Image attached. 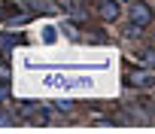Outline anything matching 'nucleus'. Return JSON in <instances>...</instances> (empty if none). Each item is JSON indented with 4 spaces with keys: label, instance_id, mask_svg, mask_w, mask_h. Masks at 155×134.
Listing matches in <instances>:
<instances>
[{
    "label": "nucleus",
    "instance_id": "obj_1",
    "mask_svg": "<svg viewBox=\"0 0 155 134\" xmlns=\"http://www.w3.org/2000/svg\"><path fill=\"white\" fill-rule=\"evenodd\" d=\"M18 119L43 125V122L49 119V116H46V104H31V101H21V104H18Z\"/></svg>",
    "mask_w": 155,
    "mask_h": 134
},
{
    "label": "nucleus",
    "instance_id": "obj_5",
    "mask_svg": "<svg viewBox=\"0 0 155 134\" xmlns=\"http://www.w3.org/2000/svg\"><path fill=\"white\" fill-rule=\"evenodd\" d=\"M15 43H21V37H9V40L0 37V55H6V49H12Z\"/></svg>",
    "mask_w": 155,
    "mask_h": 134
},
{
    "label": "nucleus",
    "instance_id": "obj_8",
    "mask_svg": "<svg viewBox=\"0 0 155 134\" xmlns=\"http://www.w3.org/2000/svg\"><path fill=\"white\" fill-rule=\"evenodd\" d=\"M55 107H58L61 113H70V110H73V104H70V101H61V104H55Z\"/></svg>",
    "mask_w": 155,
    "mask_h": 134
},
{
    "label": "nucleus",
    "instance_id": "obj_9",
    "mask_svg": "<svg viewBox=\"0 0 155 134\" xmlns=\"http://www.w3.org/2000/svg\"><path fill=\"white\" fill-rule=\"evenodd\" d=\"M9 122H12V116H9L6 110H0V125H9Z\"/></svg>",
    "mask_w": 155,
    "mask_h": 134
},
{
    "label": "nucleus",
    "instance_id": "obj_3",
    "mask_svg": "<svg viewBox=\"0 0 155 134\" xmlns=\"http://www.w3.org/2000/svg\"><path fill=\"white\" fill-rule=\"evenodd\" d=\"M94 12L104 18V22H116L119 18V0H91Z\"/></svg>",
    "mask_w": 155,
    "mask_h": 134
},
{
    "label": "nucleus",
    "instance_id": "obj_4",
    "mask_svg": "<svg viewBox=\"0 0 155 134\" xmlns=\"http://www.w3.org/2000/svg\"><path fill=\"white\" fill-rule=\"evenodd\" d=\"M125 82L134 85V89H146L152 82V73L149 70H125Z\"/></svg>",
    "mask_w": 155,
    "mask_h": 134
},
{
    "label": "nucleus",
    "instance_id": "obj_10",
    "mask_svg": "<svg viewBox=\"0 0 155 134\" xmlns=\"http://www.w3.org/2000/svg\"><path fill=\"white\" fill-rule=\"evenodd\" d=\"M3 9H6V3H3V0H0V18H3Z\"/></svg>",
    "mask_w": 155,
    "mask_h": 134
},
{
    "label": "nucleus",
    "instance_id": "obj_7",
    "mask_svg": "<svg viewBox=\"0 0 155 134\" xmlns=\"http://www.w3.org/2000/svg\"><path fill=\"white\" fill-rule=\"evenodd\" d=\"M9 101V82H0V104Z\"/></svg>",
    "mask_w": 155,
    "mask_h": 134
},
{
    "label": "nucleus",
    "instance_id": "obj_2",
    "mask_svg": "<svg viewBox=\"0 0 155 134\" xmlns=\"http://www.w3.org/2000/svg\"><path fill=\"white\" fill-rule=\"evenodd\" d=\"M128 15H131V22H134V25L146 28V25L152 22V6H149V3H143V0H131V9H128Z\"/></svg>",
    "mask_w": 155,
    "mask_h": 134
},
{
    "label": "nucleus",
    "instance_id": "obj_11",
    "mask_svg": "<svg viewBox=\"0 0 155 134\" xmlns=\"http://www.w3.org/2000/svg\"><path fill=\"white\" fill-rule=\"evenodd\" d=\"M128 3H131V0H128Z\"/></svg>",
    "mask_w": 155,
    "mask_h": 134
},
{
    "label": "nucleus",
    "instance_id": "obj_6",
    "mask_svg": "<svg viewBox=\"0 0 155 134\" xmlns=\"http://www.w3.org/2000/svg\"><path fill=\"white\" fill-rule=\"evenodd\" d=\"M12 70H9V64H0V82H9Z\"/></svg>",
    "mask_w": 155,
    "mask_h": 134
}]
</instances>
